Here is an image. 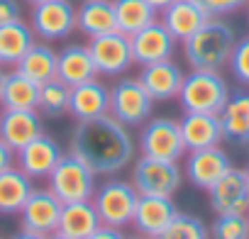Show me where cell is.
Wrapping results in <instances>:
<instances>
[{
  "mask_svg": "<svg viewBox=\"0 0 249 239\" xmlns=\"http://www.w3.org/2000/svg\"><path fill=\"white\" fill-rule=\"evenodd\" d=\"M71 154L83 159L95 173H117L135 156V139L130 130L110 112L78 122L71 135Z\"/></svg>",
  "mask_w": 249,
  "mask_h": 239,
  "instance_id": "6da1fadb",
  "label": "cell"
},
{
  "mask_svg": "<svg viewBox=\"0 0 249 239\" xmlns=\"http://www.w3.org/2000/svg\"><path fill=\"white\" fill-rule=\"evenodd\" d=\"M237 44V34L232 25L220 17H210L196 34L183 42V56L191 68L220 71L230 64L232 49Z\"/></svg>",
  "mask_w": 249,
  "mask_h": 239,
  "instance_id": "7a4b0ae2",
  "label": "cell"
},
{
  "mask_svg": "<svg viewBox=\"0 0 249 239\" xmlns=\"http://www.w3.org/2000/svg\"><path fill=\"white\" fill-rule=\"evenodd\" d=\"M230 98V85L220 71L193 68L183 76L178 102L183 112H220Z\"/></svg>",
  "mask_w": 249,
  "mask_h": 239,
  "instance_id": "3957f363",
  "label": "cell"
},
{
  "mask_svg": "<svg viewBox=\"0 0 249 239\" xmlns=\"http://www.w3.org/2000/svg\"><path fill=\"white\" fill-rule=\"evenodd\" d=\"M95 171L78 159L76 154H61L59 164L49 173V190L61 200V203H78V200H90L98 183H95Z\"/></svg>",
  "mask_w": 249,
  "mask_h": 239,
  "instance_id": "277c9868",
  "label": "cell"
},
{
  "mask_svg": "<svg viewBox=\"0 0 249 239\" xmlns=\"http://www.w3.org/2000/svg\"><path fill=\"white\" fill-rule=\"evenodd\" d=\"M137 188L132 186V181H120V178H110L103 186L95 188L90 203L95 205V212L100 217V224L107 227H127L132 224L135 217V207H137Z\"/></svg>",
  "mask_w": 249,
  "mask_h": 239,
  "instance_id": "5b68a950",
  "label": "cell"
},
{
  "mask_svg": "<svg viewBox=\"0 0 249 239\" xmlns=\"http://www.w3.org/2000/svg\"><path fill=\"white\" fill-rule=\"evenodd\" d=\"M154 100L140 78H120L110 88V115L124 127H140L152 115Z\"/></svg>",
  "mask_w": 249,
  "mask_h": 239,
  "instance_id": "8992f818",
  "label": "cell"
},
{
  "mask_svg": "<svg viewBox=\"0 0 249 239\" xmlns=\"http://www.w3.org/2000/svg\"><path fill=\"white\" fill-rule=\"evenodd\" d=\"M183 171L178 161H164L154 156H140L132 166V186L140 195H166L174 198L181 188Z\"/></svg>",
  "mask_w": 249,
  "mask_h": 239,
  "instance_id": "52a82bcc",
  "label": "cell"
},
{
  "mask_svg": "<svg viewBox=\"0 0 249 239\" xmlns=\"http://www.w3.org/2000/svg\"><path fill=\"white\" fill-rule=\"evenodd\" d=\"M140 152L144 156L164 159V161H178L188 149L181 137V127L171 117H154L144 122L140 132Z\"/></svg>",
  "mask_w": 249,
  "mask_h": 239,
  "instance_id": "ba28073f",
  "label": "cell"
},
{
  "mask_svg": "<svg viewBox=\"0 0 249 239\" xmlns=\"http://www.w3.org/2000/svg\"><path fill=\"white\" fill-rule=\"evenodd\" d=\"M30 27L44 42L66 39L76 32V5L71 0H44L32 5Z\"/></svg>",
  "mask_w": 249,
  "mask_h": 239,
  "instance_id": "9c48e42d",
  "label": "cell"
},
{
  "mask_svg": "<svg viewBox=\"0 0 249 239\" xmlns=\"http://www.w3.org/2000/svg\"><path fill=\"white\" fill-rule=\"evenodd\" d=\"M88 49H90V56H93L98 73H103V76H120L135 64L130 37L120 30L93 37L88 42Z\"/></svg>",
  "mask_w": 249,
  "mask_h": 239,
  "instance_id": "30bf717a",
  "label": "cell"
},
{
  "mask_svg": "<svg viewBox=\"0 0 249 239\" xmlns=\"http://www.w3.org/2000/svg\"><path fill=\"white\" fill-rule=\"evenodd\" d=\"M61 200L49 188H35L30 198L25 200L20 210V224L22 229L37 232L42 237H49L59 229V215H61Z\"/></svg>",
  "mask_w": 249,
  "mask_h": 239,
  "instance_id": "8fae6325",
  "label": "cell"
},
{
  "mask_svg": "<svg viewBox=\"0 0 249 239\" xmlns=\"http://www.w3.org/2000/svg\"><path fill=\"white\" fill-rule=\"evenodd\" d=\"M130 47H132L135 64L147 66V64H154V61L171 59L174 49H176V39L164 27L161 20H154L152 25H147L140 32L130 34Z\"/></svg>",
  "mask_w": 249,
  "mask_h": 239,
  "instance_id": "7c38bea8",
  "label": "cell"
},
{
  "mask_svg": "<svg viewBox=\"0 0 249 239\" xmlns=\"http://www.w3.org/2000/svg\"><path fill=\"white\" fill-rule=\"evenodd\" d=\"M208 198L215 215L249 212V178L244 169H230L213 188H208Z\"/></svg>",
  "mask_w": 249,
  "mask_h": 239,
  "instance_id": "4fadbf2b",
  "label": "cell"
},
{
  "mask_svg": "<svg viewBox=\"0 0 249 239\" xmlns=\"http://www.w3.org/2000/svg\"><path fill=\"white\" fill-rule=\"evenodd\" d=\"M232 169V161L230 156L225 154V149L220 147H208V149H196L188 154L186 159V178L200 188V190H208L213 188L227 171Z\"/></svg>",
  "mask_w": 249,
  "mask_h": 239,
  "instance_id": "5bb4252c",
  "label": "cell"
},
{
  "mask_svg": "<svg viewBox=\"0 0 249 239\" xmlns=\"http://www.w3.org/2000/svg\"><path fill=\"white\" fill-rule=\"evenodd\" d=\"M176 215H178V207L171 198H166V195H140L132 224L137 227L140 234L157 239L174 222Z\"/></svg>",
  "mask_w": 249,
  "mask_h": 239,
  "instance_id": "9a60e30c",
  "label": "cell"
},
{
  "mask_svg": "<svg viewBox=\"0 0 249 239\" xmlns=\"http://www.w3.org/2000/svg\"><path fill=\"white\" fill-rule=\"evenodd\" d=\"M61 147L56 144L54 137L49 135H39L35 137L30 144H25L20 152H18V166L32 178V181H42V178H49V173L54 171V166L59 164L61 159Z\"/></svg>",
  "mask_w": 249,
  "mask_h": 239,
  "instance_id": "2e32d148",
  "label": "cell"
},
{
  "mask_svg": "<svg viewBox=\"0 0 249 239\" xmlns=\"http://www.w3.org/2000/svg\"><path fill=\"white\" fill-rule=\"evenodd\" d=\"M178 127L188 152L220 147L222 142V125L217 112H183Z\"/></svg>",
  "mask_w": 249,
  "mask_h": 239,
  "instance_id": "e0dca14e",
  "label": "cell"
},
{
  "mask_svg": "<svg viewBox=\"0 0 249 239\" xmlns=\"http://www.w3.org/2000/svg\"><path fill=\"white\" fill-rule=\"evenodd\" d=\"M183 76L186 73L181 71L178 64H174L171 59H164V61H154V64L142 66L137 78L142 81V85L147 88V93L152 95L154 102H164V100L178 98Z\"/></svg>",
  "mask_w": 249,
  "mask_h": 239,
  "instance_id": "ac0fdd59",
  "label": "cell"
},
{
  "mask_svg": "<svg viewBox=\"0 0 249 239\" xmlns=\"http://www.w3.org/2000/svg\"><path fill=\"white\" fill-rule=\"evenodd\" d=\"M69 112L78 122L98 120L110 112V88L103 85L98 78H90L86 83H78L71 88V100H69Z\"/></svg>",
  "mask_w": 249,
  "mask_h": 239,
  "instance_id": "d6986e66",
  "label": "cell"
},
{
  "mask_svg": "<svg viewBox=\"0 0 249 239\" xmlns=\"http://www.w3.org/2000/svg\"><path fill=\"white\" fill-rule=\"evenodd\" d=\"M44 132L39 110H3L0 112V139L15 152Z\"/></svg>",
  "mask_w": 249,
  "mask_h": 239,
  "instance_id": "ffe728a7",
  "label": "cell"
},
{
  "mask_svg": "<svg viewBox=\"0 0 249 239\" xmlns=\"http://www.w3.org/2000/svg\"><path fill=\"white\" fill-rule=\"evenodd\" d=\"M208 20H210V13L203 5H198L196 0H174L169 8L161 10V22L174 34L176 42H186Z\"/></svg>",
  "mask_w": 249,
  "mask_h": 239,
  "instance_id": "44dd1931",
  "label": "cell"
},
{
  "mask_svg": "<svg viewBox=\"0 0 249 239\" xmlns=\"http://www.w3.org/2000/svg\"><path fill=\"white\" fill-rule=\"evenodd\" d=\"M222 125V139L234 144H249V93H230L225 107L217 112Z\"/></svg>",
  "mask_w": 249,
  "mask_h": 239,
  "instance_id": "7402d4cb",
  "label": "cell"
},
{
  "mask_svg": "<svg viewBox=\"0 0 249 239\" xmlns=\"http://www.w3.org/2000/svg\"><path fill=\"white\" fill-rule=\"evenodd\" d=\"M56 78H61L71 88L78 83H86L90 78H98V68L93 64L88 44H69L59 51Z\"/></svg>",
  "mask_w": 249,
  "mask_h": 239,
  "instance_id": "603a6c76",
  "label": "cell"
},
{
  "mask_svg": "<svg viewBox=\"0 0 249 239\" xmlns=\"http://www.w3.org/2000/svg\"><path fill=\"white\" fill-rule=\"evenodd\" d=\"M76 30L86 37H100L117 30L112 0H83L76 10Z\"/></svg>",
  "mask_w": 249,
  "mask_h": 239,
  "instance_id": "cb8c5ba5",
  "label": "cell"
},
{
  "mask_svg": "<svg viewBox=\"0 0 249 239\" xmlns=\"http://www.w3.org/2000/svg\"><path fill=\"white\" fill-rule=\"evenodd\" d=\"M100 227V217L90 200L64 203L59 215V232L71 239H86Z\"/></svg>",
  "mask_w": 249,
  "mask_h": 239,
  "instance_id": "d4e9b609",
  "label": "cell"
},
{
  "mask_svg": "<svg viewBox=\"0 0 249 239\" xmlns=\"http://www.w3.org/2000/svg\"><path fill=\"white\" fill-rule=\"evenodd\" d=\"M35 37V30L22 20L0 25V66H18V61L37 42Z\"/></svg>",
  "mask_w": 249,
  "mask_h": 239,
  "instance_id": "484cf974",
  "label": "cell"
},
{
  "mask_svg": "<svg viewBox=\"0 0 249 239\" xmlns=\"http://www.w3.org/2000/svg\"><path fill=\"white\" fill-rule=\"evenodd\" d=\"M32 190H35V183L20 166L3 171L0 173V215L20 212Z\"/></svg>",
  "mask_w": 249,
  "mask_h": 239,
  "instance_id": "4316f807",
  "label": "cell"
},
{
  "mask_svg": "<svg viewBox=\"0 0 249 239\" xmlns=\"http://www.w3.org/2000/svg\"><path fill=\"white\" fill-rule=\"evenodd\" d=\"M56 64H59V51H54L49 44L44 42H35L27 54L18 61V71L27 78H32L37 85L56 78Z\"/></svg>",
  "mask_w": 249,
  "mask_h": 239,
  "instance_id": "83f0119b",
  "label": "cell"
},
{
  "mask_svg": "<svg viewBox=\"0 0 249 239\" xmlns=\"http://www.w3.org/2000/svg\"><path fill=\"white\" fill-rule=\"evenodd\" d=\"M37 100H39V85L32 78L22 76L18 68L8 73L3 95H0V107L3 110H37Z\"/></svg>",
  "mask_w": 249,
  "mask_h": 239,
  "instance_id": "f1b7e54d",
  "label": "cell"
},
{
  "mask_svg": "<svg viewBox=\"0 0 249 239\" xmlns=\"http://www.w3.org/2000/svg\"><path fill=\"white\" fill-rule=\"evenodd\" d=\"M112 5H115L117 30L124 32L127 37L157 20V10L147 3V0H112Z\"/></svg>",
  "mask_w": 249,
  "mask_h": 239,
  "instance_id": "f546056e",
  "label": "cell"
},
{
  "mask_svg": "<svg viewBox=\"0 0 249 239\" xmlns=\"http://www.w3.org/2000/svg\"><path fill=\"white\" fill-rule=\"evenodd\" d=\"M69 100H71V85H66L61 78H52L39 85L37 110L39 115L47 117H61L64 112H69Z\"/></svg>",
  "mask_w": 249,
  "mask_h": 239,
  "instance_id": "4dcf8cb0",
  "label": "cell"
},
{
  "mask_svg": "<svg viewBox=\"0 0 249 239\" xmlns=\"http://www.w3.org/2000/svg\"><path fill=\"white\" fill-rule=\"evenodd\" d=\"M157 239H210V229L205 227V222L200 217L178 210L174 222Z\"/></svg>",
  "mask_w": 249,
  "mask_h": 239,
  "instance_id": "1f68e13d",
  "label": "cell"
},
{
  "mask_svg": "<svg viewBox=\"0 0 249 239\" xmlns=\"http://www.w3.org/2000/svg\"><path fill=\"white\" fill-rule=\"evenodd\" d=\"M210 239H249V215L247 212L215 215V222L210 224Z\"/></svg>",
  "mask_w": 249,
  "mask_h": 239,
  "instance_id": "d6a6232c",
  "label": "cell"
},
{
  "mask_svg": "<svg viewBox=\"0 0 249 239\" xmlns=\"http://www.w3.org/2000/svg\"><path fill=\"white\" fill-rule=\"evenodd\" d=\"M227 66H230L232 76H234L242 85H249V37L237 39Z\"/></svg>",
  "mask_w": 249,
  "mask_h": 239,
  "instance_id": "836d02e7",
  "label": "cell"
},
{
  "mask_svg": "<svg viewBox=\"0 0 249 239\" xmlns=\"http://www.w3.org/2000/svg\"><path fill=\"white\" fill-rule=\"evenodd\" d=\"M196 3L203 5L210 13V17H222L234 10H242L244 5H249V0H196Z\"/></svg>",
  "mask_w": 249,
  "mask_h": 239,
  "instance_id": "e575fe53",
  "label": "cell"
},
{
  "mask_svg": "<svg viewBox=\"0 0 249 239\" xmlns=\"http://www.w3.org/2000/svg\"><path fill=\"white\" fill-rule=\"evenodd\" d=\"M20 20V3L18 0H0V25Z\"/></svg>",
  "mask_w": 249,
  "mask_h": 239,
  "instance_id": "d590c367",
  "label": "cell"
},
{
  "mask_svg": "<svg viewBox=\"0 0 249 239\" xmlns=\"http://www.w3.org/2000/svg\"><path fill=\"white\" fill-rule=\"evenodd\" d=\"M15 161H18V152H15L8 142L0 139V173L8 171V169H13Z\"/></svg>",
  "mask_w": 249,
  "mask_h": 239,
  "instance_id": "8d00e7d4",
  "label": "cell"
},
{
  "mask_svg": "<svg viewBox=\"0 0 249 239\" xmlns=\"http://www.w3.org/2000/svg\"><path fill=\"white\" fill-rule=\"evenodd\" d=\"M86 239H124V234L117 229V227H107V224H100L90 237H86Z\"/></svg>",
  "mask_w": 249,
  "mask_h": 239,
  "instance_id": "74e56055",
  "label": "cell"
},
{
  "mask_svg": "<svg viewBox=\"0 0 249 239\" xmlns=\"http://www.w3.org/2000/svg\"><path fill=\"white\" fill-rule=\"evenodd\" d=\"M10 239H47V237H42V234H37V232H30V229H20V232H15Z\"/></svg>",
  "mask_w": 249,
  "mask_h": 239,
  "instance_id": "f35d334b",
  "label": "cell"
},
{
  "mask_svg": "<svg viewBox=\"0 0 249 239\" xmlns=\"http://www.w3.org/2000/svg\"><path fill=\"white\" fill-rule=\"evenodd\" d=\"M147 3H149V5H152L157 13H161L164 8H169V5L174 3V0H147Z\"/></svg>",
  "mask_w": 249,
  "mask_h": 239,
  "instance_id": "ab89813d",
  "label": "cell"
},
{
  "mask_svg": "<svg viewBox=\"0 0 249 239\" xmlns=\"http://www.w3.org/2000/svg\"><path fill=\"white\" fill-rule=\"evenodd\" d=\"M47 239H71V237H66V234H61V232L56 229V232H52V234H49Z\"/></svg>",
  "mask_w": 249,
  "mask_h": 239,
  "instance_id": "60d3db41",
  "label": "cell"
},
{
  "mask_svg": "<svg viewBox=\"0 0 249 239\" xmlns=\"http://www.w3.org/2000/svg\"><path fill=\"white\" fill-rule=\"evenodd\" d=\"M5 78H8V73L0 68V95H3V85H5Z\"/></svg>",
  "mask_w": 249,
  "mask_h": 239,
  "instance_id": "b9f144b4",
  "label": "cell"
},
{
  "mask_svg": "<svg viewBox=\"0 0 249 239\" xmlns=\"http://www.w3.org/2000/svg\"><path fill=\"white\" fill-rule=\"evenodd\" d=\"M124 239H152V237H144V234H135V237H124Z\"/></svg>",
  "mask_w": 249,
  "mask_h": 239,
  "instance_id": "7bdbcfd3",
  "label": "cell"
},
{
  "mask_svg": "<svg viewBox=\"0 0 249 239\" xmlns=\"http://www.w3.org/2000/svg\"><path fill=\"white\" fill-rule=\"evenodd\" d=\"M30 5H37V3H44V0H27Z\"/></svg>",
  "mask_w": 249,
  "mask_h": 239,
  "instance_id": "ee69618b",
  "label": "cell"
},
{
  "mask_svg": "<svg viewBox=\"0 0 249 239\" xmlns=\"http://www.w3.org/2000/svg\"><path fill=\"white\" fill-rule=\"evenodd\" d=\"M244 173H247V178H249V164H247V169H244Z\"/></svg>",
  "mask_w": 249,
  "mask_h": 239,
  "instance_id": "f6af8a7d",
  "label": "cell"
},
{
  "mask_svg": "<svg viewBox=\"0 0 249 239\" xmlns=\"http://www.w3.org/2000/svg\"><path fill=\"white\" fill-rule=\"evenodd\" d=\"M247 17H249V5H247Z\"/></svg>",
  "mask_w": 249,
  "mask_h": 239,
  "instance_id": "bcb514c9",
  "label": "cell"
},
{
  "mask_svg": "<svg viewBox=\"0 0 249 239\" xmlns=\"http://www.w3.org/2000/svg\"><path fill=\"white\" fill-rule=\"evenodd\" d=\"M0 239H3V237H0Z\"/></svg>",
  "mask_w": 249,
  "mask_h": 239,
  "instance_id": "7dc6e473",
  "label": "cell"
},
{
  "mask_svg": "<svg viewBox=\"0 0 249 239\" xmlns=\"http://www.w3.org/2000/svg\"><path fill=\"white\" fill-rule=\"evenodd\" d=\"M247 215H249V212H247Z\"/></svg>",
  "mask_w": 249,
  "mask_h": 239,
  "instance_id": "c3c4849f",
  "label": "cell"
}]
</instances>
